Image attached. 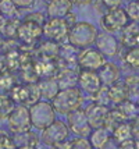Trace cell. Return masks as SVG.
Here are the masks:
<instances>
[{
  "instance_id": "cell-1",
  "label": "cell",
  "mask_w": 139,
  "mask_h": 149,
  "mask_svg": "<svg viewBox=\"0 0 139 149\" xmlns=\"http://www.w3.org/2000/svg\"><path fill=\"white\" fill-rule=\"evenodd\" d=\"M82 102H84V97H82L81 89H78L77 86H73V88L60 89L59 93L52 100V106L54 111H57L60 114H70L73 111L78 110Z\"/></svg>"
},
{
  "instance_id": "cell-2",
  "label": "cell",
  "mask_w": 139,
  "mask_h": 149,
  "mask_svg": "<svg viewBox=\"0 0 139 149\" xmlns=\"http://www.w3.org/2000/svg\"><path fill=\"white\" fill-rule=\"evenodd\" d=\"M98 35H99L98 29L93 24L88 21H81V22H75L74 25H71L70 32H68V40L75 47L85 49L96 42Z\"/></svg>"
},
{
  "instance_id": "cell-3",
  "label": "cell",
  "mask_w": 139,
  "mask_h": 149,
  "mask_svg": "<svg viewBox=\"0 0 139 149\" xmlns=\"http://www.w3.org/2000/svg\"><path fill=\"white\" fill-rule=\"evenodd\" d=\"M129 17L124 8H113V10H107L106 14L102 15L100 18V25L103 28V31L106 33H114L120 32L129 24Z\"/></svg>"
},
{
  "instance_id": "cell-4",
  "label": "cell",
  "mask_w": 139,
  "mask_h": 149,
  "mask_svg": "<svg viewBox=\"0 0 139 149\" xmlns=\"http://www.w3.org/2000/svg\"><path fill=\"white\" fill-rule=\"evenodd\" d=\"M31 120H32V125L39 128V130H45L53 123L54 120V109L53 106L47 102H36L31 106Z\"/></svg>"
},
{
  "instance_id": "cell-5",
  "label": "cell",
  "mask_w": 139,
  "mask_h": 149,
  "mask_svg": "<svg viewBox=\"0 0 139 149\" xmlns=\"http://www.w3.org/2000/svg\"><path fill=\"white\" fill-rule=\"evenodd\" d=\"M70 24L66 18H53L50 17L49 19L45 21V24L42 26L43 35L49 40L53 42H60L63 39H68V32H70Z\"/></svg>"
},
{
  "instance_id": "cell-6",
  "label": "cell",
  "mask_w": 139,
  "mask_h": 149,
  "mask_svg": "<svg viewBox=\"0 0 139 149\" xmlns=\"http://www.w3.org/2000/svg\"><path fill=\"white\" fill-rule=\"evenodd\" d=\"M77 63L80 64L82 70H91V71H99V68L106 63V57L98 47H85L82 49L77 56Z\"/></svg>"
},
{
  "instance_id": "cell-7",
  "label": "cell",
  "mask_w": 139,
  "mask_h": 149,
  "mask_svg": "<svg viewBox=\"0 0 139 149\" xmlns=\"http://www.w3.org/2000/svg\"><path fill=\"white\" fill-rule=\"evenodd\" d=\"M8 125L10 130L17 134L29 131L32 125V120H31V111L25 104H18L14 107L8 116Z\"/></svg>"
},
{
  "instance_id": "cell-8",
  "label": "cell",
  "mask_w": 139,
  "mask_h": 149,
  "mask_svg": "<svg viewBox=\"0 0 139 149\" xmlns=\"http://www.w3.org/2000/svg\"><path fill=\"white\" fill-rule=\"evenodd\" d=\"M68 134H70V128L67 127V124H64L63 121H59V120H54L49 127L43 130L42 141L53 148L54 145L66 141L68 138Z\"/></svg>"
},
{
  "instance_id": "cell-9",
  "label": "cell",
  "mask_w": 139,
  "mask_h": 149,
  "mask_svg": "<svg viewBox=\"0 0 139 149\" xmlns=\"http://www.w3.org/2000/svg\"><path fill=\"white\" fill-rule=\"evenodd\" d=\"M68 128L73 134H75L77 136H81V138L89 136L91 131L93 130L88 121V118H86L85 111L81 110V109L68 114Z\"/></svg>"
},
{
  "instance_id": "cell-10",
  "label": "cell",
  "mask_w": 139,
  "mask_h": 149,
  "mask_svg": "<svg viewBox=\"0 0 139 149\" xmlns=\"http://www.w3.org/2000/svg\"><path fill=\"white\" fill-rule=\"evenodd\" d=\"M13 100L18 102L21 104L29 103L32 106L33 103L39 102L40 99V91L39 85H15L13 89Z\"/></svg>"
},
{
  "instance_id": "cell-11",
  "label": "cell",
  "mask_w": 139,
  "mask_h": 149,
  "mask_svg": "<svg viewBox=\"0 0 139 149\" xmlns=\"http://www.w3.org/2000/svg\"><path fill=\"white\" fill-rule=\"evenodd\" d=\"M78 86L88 93H95L103 86L98 71L91 70H81L78 74Z\"/></svg>"
},
{
  "instance_id": "cell-12",
  "label": "cell",
  "mask_w": 139,
  "mask_h": 149,
  "mask_svg": "<svg viewBox=\"0 0 139 149\" xmlns=\"http://www.w3.org/2000/svg\"><path fill=\"white\" fill-rule=\"evenodd\" d=\"M42 33H43L42 25L25 19L20 25V28H18L17 36H18V39H20L21 42H24V43H27V45L28 43L32 45V43H35V42L38 40V38H40Z\"/></svg>"
},
{
  "instance_id": "cell-13",
  "label": "cell",
  "mask_w": 139,
  "mask_h": 149,
  "mask_svg": "<svg viewBox=\"0 0 139 149\" xmlns=\"http://www.w3.org/2000/svg\"><path fill=\"white\" fill-rule=\"evenodd\" d=\"M84 111H85V116H86V118H88V121H89V124H91L92 128L104 127L107 114H109V110H107L106 106L93 103V104H91V106H88Z\"/></svg>"
},
{
  "instance_id": "cell-14",
  "label": "cell",
  "mask_w": 139,
  "mask_h": 149,
  "mask_svg": "<svg viewBox=\"0 0 139 149\" xmlns=\"http://www.w3.org/2000/svg\"><path fill=\"white\" fill-rule=\"evenodd\" d=\"M95 43L104 57H114L118 52V42L111 33H99Z\"/></svg>"
},
{
  "instance_id": "cell-15",
  "label": "cell",
  "mask_w": 139,
  "mask_h": 149,
  "mask_svg": "<svg viewBox=\"0 0 139 149\" xmlns=\"http://www.w3.org/2000/svg\"><path fill=\"white\" fill-rule=\"evenodd\" d=\"M100 77V81L104 86H110V85L115 84L117 81H120V75H121V70L117 64H114L111 61H106L102 65L98 71Z\"/></svg>"
},
{
  "instance_id": "cell-16",
  "label": "cell",
  "mask_w": 139,
  "mask_h": 149,
  "mask_svg": "<svg viewBox=\"0 0 139 149\" xmlns=\"http://www.w3.org/2000/svg\"><path fill=\"white\" fill-rule=\"evenodd\" d=\"M71 0H50L47 1V15L53 18H66L71 13Z\"/></svg>"
},
{
  "instance_id": "cell-17",
  "label": "cell",
  "mask_w": 139,
  "mask_h": 149,
  "mask_svg": "<svg viewBox=\"0 0 139 149\" xmlns=\"http://www.w3.org/2000/svg\"><path fill=\"white\" fill-rule=\"evenodd\" d=\"M109 96H110V100H111L113 103L121 104L128 100V97H129V89H128L125 82L117 81L115 84L109 86Z\"/></svg>"
},
{
  "instance_id": "cell-18",
  "label": "cell",
  "mask_w": 139,
  "mask_h": 149,
  "mask_svg": "<svg viewBox=\"0 0 139 149\" xmlns=\"http://www.w3.org/2000/svg\"><path fill=\"white\" fill-rule=\"evenodd\" d=\"M121 40L124 45L129 47H136L139 46V24L135 21H131L128 25L122 29V38Z\"/></svg>"
},
{
  "instance_id": "cell-19",
  "label": "cell",
  "mask_w": 139,
  "mask_h": 149,
  "mask_svg": "<svg viewBox=\"0 0 139 149\" xmlns=\"http://www.w3.org/2000/svg\"><path fill=\"white\" fill-rule=\"evenodd\" d=\"M110 139L111 138H110V135H109V132H107L104 127L93 128L91 131V134H89V142H91L93 149H103Z\"/></svg>"
},
{
  "instance_id": "cell-20",
  "label": "cell",
  "mask_w": 139,
  "mask_h": 149,
  "mask_svg": "<svg viewBox=\"0 0 139 149\" xmlns=\"http://www.w3.org/2000/svg\"><path fill=\"white\" fill-rule=\"evenodd\" d=\"M39 91H40V96L46 97L49 100H53V97L59 93L60 86L57 79H45L39 84Z\"/></svg>"
},
{
  "instance_id": "cell-21",
  "label": "cell",
  "mask_w": 139,
  "mask_h": 149,
  "mask_svg": "<svg viewBox=\"0 0 139 149\" xmlns=\"http://www.w3.org/2000/svg\"><path fill=\"white\" fill-rule=\"evenodd\" d=\"M131 136H132V125H129L128 123L122 121L114 128V139L118 142V145L127 141H131Z\"/></svg>"
},
{
  "instance_id": "cell-22",
  "label": "cell",
  "mask_w": 139,
  "mask_h": 149,
  "mask_svg": "<svg viewBox=\"0 0 139 149\" xmlns=\"http://www.w3.org/2000/svg\"><path fill=\"white\" fill-rule=\"evenodd\" d=\"M57 82H59L60 89L73 88V86H75V84H78V75H75L71 70H64L57 77Z\"/></svg>"
},
{
  "instance_id": "cell-23",
  "label": "cell",
  "mask_w": 139,
  "mask_h": 149,
  "mask_svg": "<svg viewBox=\"0 0 139 149\" xmlns=\"http://www.w3.org/2000/svg\"><path fill=\"white\" fill-rule=\"evenodd\" d=\"M14 107L15 106H14L13 97L0 92V118H8Z\"/></svg>"
},
{
  "instance_id": "cell-24",
  "label": "cell",
  "mask_w": 139,
  "mask_h": 149,
  "mask_svg": "<svg viewBox=\"0 0 139 149\" xmlns=\"http://www.w3.org/2000/svg\"><path fill=\"white\" fill-rule=\"evenodd\" d=\"M18 13V7L13 0H0V15L4 18H14Z\"/></svg>"
},
{
  "instance_id": "cell-25",
  "label": "cell",
  "mask_w": 139,
  "mask_h": 149,
  "mask_svg": "<svg viewBox=\"0 0 139 149\" xmlns=\"http://www.w3.org/2000/svg\"><path fill=\"white\" fill-rule=\"evenodd\" d=\"M125 64L133 70H139V46L131 47L125 54Z\"/></svg>"
},
{
  "instance_id": "cell-26",
  "label": "cell",
  "mask_w": 139,
  "mask_h": 149,
  "mask_svg": "<svg viewBox=\"0 0 139 149\" xmlns=\"http://www.w3.org/2000/svg\"><path fill=\"white\" fill-rule=\"evenodd\" d=\"M93 100H95V103L106 106V104L110 102V96H109V88H106V86L103 85L99 91L93 93Z\"/></svg>"
},
{
  "instance_id": "cell-27",
  "label": "cell",
  "mask_w": 139,
  "mask_h": 149,
  "mask_svg": "<svg viewBox=\"0 0 139 149\" xmlns=\"http://www.w3.org/2000/svg\"><path fill=\"white\" fill-rule=\"evenodd\" d=\"M20 25H21V24L17 21V19H14V18L7 19L6 24H4V28H3L4 35H6V36H17Z\"/></svg>"
},
{
  "instance_id": "cell-28",
  "label": "cell",
  "mask_w": 139,
  "mask_h": 149,
  "mask_svg": "<svg viewBox=\"0 0 139 149\" xmlns=\"http://www.w3.org/2000/svg\"><path fill=\"white\" fill-rule=\"evenodd\" d=\"M127 14L131 21H135V22H139V0H135V1H129L128 6L125 8Z\"/></svg>"
},
{
  "instance_id": "cell-29",
  "label": "cell",
  "mask_w": 139,
  "mask_h": 149,
  "mask_svg": "<svg viewBox=\"0 0 139 149\" xmlns=\"http://www.w3.org/2000/svg\"><path fill=\"white\" fill-rule=\"evenodd\" d=\"M14 86V78L10 74H1L0 75V89L1 91H11Z\"/></svg>"
},
{
  "instance_id": "cell-30",
  "label": "cell",
  "mask_w": 139,
  "mask_h": 149,
  "mask_svg": "<svg viewBox=\"0 0 139 149\" xmlns=\"http://www.w3.org/2000/svg\"><path fill=\"white\" fill-rule=\"evenodd\" d=\"M0 149H17V145L10 136L0 132Z\"/></svg>"
},
{
  "instance_id": "cell-31",
  "label": "cell",
  "mask_w": 139,
  "mask_h": 149,
  "mask_svg": "<svg viewBox=\"0 0 139 149\" xmlns=\"http://www.w3.org/2000/svg\"><path fill=\"white\" fill-rule=\"evenodd\" d=\"M73 149H93L91 142L85 139V138H81L78 136L77 139H74L73 141Z\"/></svg>"
},
{
  "instance_id": "cell-32",
  "label": "cell",
  "mask_w": 139,
  "mask_h": 149,
  "mask_svg": "<svg viewBox=\"0 0 139 149\" xmlns=\"http://www.w3.org/2000/svg\"><path fill=\"white\" fill-rule=\"evenodd\" d=\"M25 19H28V21H32V22H36V24H39V25L43 26V24H45V15L42 13H33V14H29V15H27L25 17Z\"/></svg>"
},
{
  "instance_id": "cell-33",
  "label": "cell",
  "mask_w": 139,
  "mask_h": 149,
  "mask_svg": "<svg viewBox=\"0 0 139 149\" xmlns=\"http://www.w3.org/2000/svg\"><path fill=\"white\" fill-rule=\"evenodd\" d=\"M102 4L104 6V8L107 10H113V8H118L122 3V0H100Z\"/></svg>"
},
{
  "instance_id": "cell-34",
  "label": "cell",
  "mask_w": 139,
  "mask_h": 149,
  "mask_svg": "<svg viewBox=\"0 0 139 149\" xmlns=\"http://www.w3.org/2000/svg\"><path fill=\"white\" fill-rule=\"evenodd\" d=\"M13 1L17 4V7H18V8H25V7L32 6L35 0H13Z\"/></svg>"
},
{
  "instance_id": "cell-35",
  "label": "cell",
  "mask_w": 139,
  "mask_h": 149,
  "mask_svg": "<svg viewBox=\"0 0 139 149\" xmlns=\"http://www.w3.org/2000/svg\"><path fill=\"white\" fill-rule=\"evenodd\" d=\"M53 149H73V141L70 142V141H63V142L57 143V145H54Z\"/></svg>"
},
{
  "instance_id": "cell-36",
  "label": "cell",
  "mask_w": 139,
  "mask_h": 149,
  "mask_svg": "<svg viewBox=\"0 0 139 149\" xmlns=\"http://www.w3.org/2000/svg\"><path fill=\"white\" fill-rule=\"evenodd\" d=\"M117 149H139V148L136 146V143L135 142H132V141H127V142L120 143Z\"/></svg>"
},
{
  "instance_id": "cell-37",
  "label": "cell",
  "mask_w": 139,
  "mask_h": 149,
  "mask_svg": "<svg viewBox=\"0 0 139 149\" xmlns=\"http://www.w3.org/2000/svg\"><path fill=\"white\" fill-rule=\"evenodd\" d=\"M17 149H38V146L33 142H28V143H24V145H18Z\"/></svg>"
},
{
  "instance_id": "cell-38",
  "label": "cell",
  "mask_w": 139,
  "mask_h": 149,
  "mask_svg": "<svg viewBox=\"0 0 139 149\" xmlns=\"http://www.w3.org/2000/svg\"><path fill=\"white\" fill-rule=\"evenodd\" d=\"M73 3H77V4H88V3H91L92 0H71Z\"/></svg>"
},
{
  "instance_id": "cell-39",
  "label": "cell",
  "mask_w": 139,
  "mask_h": 149,
  "mask_svg": "<svg viewBox=\"0 0 139 149\" xmlns=\"http://www.w3.org/2000/svg\"><path fill=\"white\" fill-rule=\"evenodd\" d=\"M128 1H135V0H128Z\"/></svg>"
},
{
  "instance_id": "cell-40",
  "label": "cell",
  "mask_w": 139,
  "mask_h": 149,
  "mask_svg": "<svg viewBox=\"0 0 139 149\" xmlns=\"http://www.w3.org/2000/svg\"><path fill=\"white\" fill-rule=\"evenodd\" d=\"M46 1H50V0H46Z\"/></svg>"
}]
</instances>
